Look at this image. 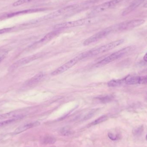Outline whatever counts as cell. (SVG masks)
I'll list each match as a JSON object with an SVG mask.
<instances>
[{"label":"cell","instance_id":"1","mask_svg":"<svg viewBox=\"0 0 147 147\" xmlns=\"http://www.w3.org/2000/svg\"><path fill=\"white\" fill-rule=\"evenodd\" d=\"M123 42H124V40L123 39L115 40V41H113V42L109 43L107 45H104L100 47H96V48H94L90 51L84 53H83V55H84V58L88 57L96 56V55H98L100 53H102L110 51V50H112L115 47L122 44Z\"/></svg>","mask_w":147,"mask_h":147},{"label":"cell","instance_id":"2","mask_svg":"<svg viewBox=\"0 0 147 147\" xmlns=\"http://www.w3.org/2000/svg\"><path fill=\"white\" fill-rule=\"evenodd\" d=\"M98 21V18H95V17H90V18H85V19L73 21L60 23V24L55 25L54 28L55 29H62V28L75 27L80 26L93 24V23H96Z\"/></svg>","mask_w":147,"mask_h":147},{"label":"cell","instance_id":"3","mask_svg":"<svg viewBox=\"0 0 147 147\" xmlns=\"http://www.w3.org/2000/svg\"><path fill=\"white\" fill-rule=\"evenodd\" d=\"M131 47H125V48L121 49L116 52L114 53L111 55L108 56L104 59H102L100 62H98L97 65H103L109 63L125 56L127 53H128L131 51Z\"/></svg>","mask_w":147,"mask_h":147},{"label":"cell","instance_id":"4","mask_svg":"<svg viewBox=\"0 0 147 147\" xmlns=\"http://www.w3.org/2000/svg\"><path fill=\"white\" fill-rule=\"evenodd\" d=\"M84 58V57L83 53L78 55V56H76V57L72 59H71L70 61H68V62L65 63V64L63 65L57 69L56 70L53 71L51 73V75H53V76L59 75V74L65 72L66 71L68 70L69 69L71 68L72 66H74L79 61Z\"/></svg>","mask_w":147,"mask_h":147},{"label":"cell","instance_id":"5","mask_svg":"<svg viewBox=\"0 0 147 147\" xmlns=\"http://www.w3.org/2000/svg\"><path fill=\"white\" fill-rule=\"evenodd\" d=\"M145 20L142 19L132 20L120 23L116 26L117 30L120 31L130 30L143 25Z\"/></svg>","mask_w":147,"mask_h":147},{"label":"cell","instance_id":"6","mask_svg":"<svg viewBox=\"0 0 147 147\" xmlns=\"http://www.w3.org/2000/svg\"><path fill=\"white\" fill-rule=\"evenodd\" d=\"M114 29V27H109L108 28H105V29L97 33L96 34L86 40L84 42V45H88L90 44L94 43L97 40L102 38L104 37H105L106 35L110 33L111 32H112Z\"/></svg>","mask_w":147,"mask_h":147},{"label":"cell","instance_id":"7","mask_svg":"<svg viewBox=\"0 0 147 147\" xmlns=\"http://www.w3.org/2000/svg\"><path fill=\"white\" fill-rule=\"evenodd\" d=\"M40 54H37L35 55H32V56H28L26 57L23 58L21 59H19L18 61H16L15 63L9 67L8 70L9 71H13L15 70L16 69L23 65H25L34 60L38 59L40 57Z\"/></svg>","mask_w":147,"mask_h":147},{"label":"cell","instance_id":"8","mask_svg":"<svg viewBox=\"0 0 147 147\" xmlns=\"http://www.w3.org/2000/svg\"><path fill=\"white\" fill-rule=\"evenodd\" d=\"M78 7L79 5L78 4H74V5L67 6L46 16L44 17V18L45 19H51L56 18L68 13L70 11L74 10L78 8Z\"/></svg>","mask_w":147,"mask_h":147},{"label":"cell","instance_id":"9","mask_svg":"<svg viewBox=\"0 0 147 147\" xmlns=\"http://www.w3.org/2000/svg\"><path fill=\"white\" fill-rule=\"evenodd\" d=\"M125 84L127 85L147 84V76H128L124 78Z\"/></svg>","mask_w":147,"mask_h":147},{"label":"cell","instance_id":"10","mask_svg":"<svg viewBox=\"0 0 147 147\" xmlns=\"http://www.w3.org/2000/svg\"><path fill=\"white\" fill-rule=\"evenodd\" d=\"M122 0H111L107 2L98 5L94 9V13H98L105 11L109 9L112 8L117 5Z\"/></svg>","mask_w":147,"mask_h":147},{"label":"cell","instance_id":"11","mask_svg":"<svg viewBox=\"0 0 147 147\" xmlns=\"http://www.w3.org/2000/svg\"><path fill=\"white\" fill-rule=\"evenodd\" d=\"M40 124V123L38 121L23 124L17 128L15 130L13 134L14 135H17L21 134L22 132H25L28 129L38 126Z\"/></svg>","mask_w":147,"mask_h":147},{"label":"cell","instance_id":"12","mask_svg":"<svg viewBox=\"0 0 147 147\" xmlns=\"http://www.w3.org/2000/svg\"><path fill=\"white\" fill-rule=\"evenodd\" d=\"M145 1V0H135V1H134L123 11L122 13V15L124 16L128 14L129 13L132 12L133 10L136 9L137 7H138V6H140V5Z\"/></svg>","mask_w":147,"mask_h":147},{"label":"cell","instance_id":"13","mask_svg":"<svg viewBox=\"0 0 147 147\" xmlns=\"http://www.w3.org/2000/svg\"><path fill=\"white\" fill-rule=\"evenodd\" d=\"M45 77V74L42 72L37 74L33 77L30 79L26 83V85L27 86H32L34 85L37 84L41 80Z\"/></svg>","mask_w":147,"mask_h":147},{"label":"cell","instance_id":"14","mask_svg":"<svg viewBox=\"0 0 147 147\" xmlns=\"http://www.w3.org/2000/svg\"><path fill=\"white\" fill-rule=\"evenodd\" d=\"M125 84L124 78L122 79L112 80L108 83V85L109 87H119Z\"/></svg>","mask_w":147,"mask_h":147},{"label":"cell","instance_id":"15","mask_svg":"<svg viewBox=\"0 0 147 147\" xmlns=\"http://www.w3.org/2000/svg\"><path fill=\"white\" fill-rule=\"evenodd\" d=\"M107 119H108V117H107V116H102L100 117H98L97 119L95 120V121H93L91 123H90L89 126L90 127V126H94V125L99 124V123H102L107 121Z\"/></svg>","mask_w":147,"mask_h":147},{"label":"cell","instance_id":"16","mask_svg":"<svg viewBox=\"0 0 147 147\" xmlns=\"http://www.w3.org/2000/svg\"><path fill=\"white\" fill-rule=\"evenodd\" d=\"M73 130L69 127H65L60 130V133L61 135L65 136H69L73 134Z\"/></svg>","mask_w":147,"mask_h":147},{"label":"cell","instance_id":"17","mask_svg":"<svg viewBox=\"0 0 147 147\" xmlns=\"http://www.w3.org/2000/svg\"><path fill=\"white\" fill-rule=\"evenodd\" d=\"M57 33L58 32L56 31V32H51L47 34V35H46L44 37V38H43L40 40V42H45V41H48V40L51 39L52 38H53V37H55V36L57 35Z\"/></svg>","mask_w":147,"mask_h":147},{"label":"cell","instance_id":"18","mask_svg":"<svg viewBox=\"0 0 147 147\" xmlns=\"http://www.w3.org/2000/svg\"><path fill=\"white\" fill-rule=\"evenodd\" d=\"M144 130V128L142 126H140L135 128L133 130V134L135 136H139L141 135Z\"/></svg>","mask_w":147,"mask_h":147},{"label":"cell","instance_id":"19","mask_svg":"<svg viewBox=\"0 0 147 147\" xmlns=\"http://www.w3.org/2000/svg\"><path fill=\"white\" fill-rule=\"evenodd\" d=\"M17 119H16V118H12V119H9V120L0 122V128L5 127V126H7V125H9V124L14 122Z\"/></svg>","mask_w":147,"mask_h":147},{"label":"cell","instance_id":"20","mask_svg":"<svg viewBox=\"0 0 147 147\" xmlns=\"http://www.w3.org/2000/svg\"><path fill=\"white\" fill-rule=\"evenodd\" d=\"M56 142V139L54 137H51V136L45 137L44 140V143L46 144H54Z\"/></svg>","mask_w":147,"mask_h":147},{"label":"cell","instance_id":"21","mask_svg":"<svg viewBox=\"0 0 147 147\" xmlns=\"http://www.w3.org/2000/svg\"><path fill=\"white\" fill-rule=\"evenodd\" d=\"M33 1L34 0H18V1L15 2L13 3V5L14 7H17V6H20V5H22L24 3L30 2Z\"/></svg>","mask_w":147,"mask_h":147},{"label":"cell","instance_id":"22","mask_svg":"<svg viewBox=\"0 0 147 147\" xmlns=\"http://www.w3.org/2000/svg\"><path fill=\"white\" fill-rule=\"evenodd\" d=\"M113 97L111 96H107L103 97L100 98H99L100 101L101 102H103L104 103L108 102H110V101L112 100Z\"/></svg>","mask_w":147,"mask_h":147},{"label":"cell","instance_id":"23","mask_svg":"<svg viewBox=\"0 0 147 147\" xmlns=\"http://www.w3.org/2000/svg\"><path fill=\"white\" fill-rule=\"evenodd\" d=\"M108 136L109 138L113 141H116L118 140L119 139L120 137L117 134H115L112 133H109L108 134Z\"/></svg>","mask_w":147,"mask_h":147},{"label":"cell","instance_id":"24","mask_svg":"<svg viewBox=\"0 0 147 147\" xmlns=\"http://www.w3.org/2000/svg\"><path fill=\"white\" fill-rule=\"evenodd\" d=\"M96 112V110H92L91 111H90L88 114H87V115L84 117V119H84V120L85 121V120H87L90 119V118H91V117L94 115Z\"/></svg>","mask_w":147,"mask_h":147},{"label":"cell","instance_id":"25","mask_svg":"<svg viewBox=\"0 0 147 147\" xmlns=\"http://www.w3.org/2000/svg\"><path fill=\"white\" fill-rule=\"evenodd\" d=\"M11 29H12L11 28H6L0 29V34L5 33L6 32H8L9 31H11Z\"/></svg>","mask_w":147,"mask_h":147},{"label":"cell","instance_id":"26","mask_svg":"<svg viewBox=\"0 0 147 147\" xmlns=\"http://www.w3.org/2000/svg\"><path fill=\"white\" fill-rule=\"evenodd\" d=\"M143 60L145 61V62H147V53L145 54L144 56V57H143Z\"/></svg>","mask_w":147,"mask_h":147},{"label":"cell","instance_id":"27","mask_svg":"<svg viewBox=\"0 0 147 147\" xmlns=\"http://www.w3.org/2000/svg\"><path fill=\"white\" fill-rule=\"evenodd\" d=\"M143 7L145 8H147V2L145 3V4L143 5Z\"/></svg>","mask_w":147,"mask_h":147},{"label":"cell","instance_id":"28","mask_svg":"<svg viewBox=\"0 0 147 147\" xmlns=\"http://www.w3.org/2000/svg\"><path fill=\"white\" fill-rule=\"evenodd\" d=\"M146 100L147 102V95H146Z\"/></svg>","mask_w":147,"mask_h":147},{"label":"cell","instance_id":"29","mask_svg":"<svg viewBox=\"0 0 147 147\" xmlns=\"http://www.w3.org/2000/svg\"><path fill=\"white\" fill-rule=\"evenodd\" d=\"M2 61V58H0V63H1V61Z\"/></svg>","mask_w":147,"mask_h":147},{"label":"cell","instance_id":"30","mask_svg":"<svg viewBox=\"0 0 147 147\" xmlns=\"http://www.w3.org/2000/svg\"><path fill=\"white\" fill-rule=\"evenodd\" d=\"M146 140H147V135H146Z\"/></svg>","mask_w":147,"mask_h":147},{"label":"cell","instance_id":"31","mask_svg":"<svg viewBox=\"0 0 147 147\" xmlns=\"http://www.w3.org/2000/svg\"></svg>","mask_w":147,"mask_h":147}]
</instances>
